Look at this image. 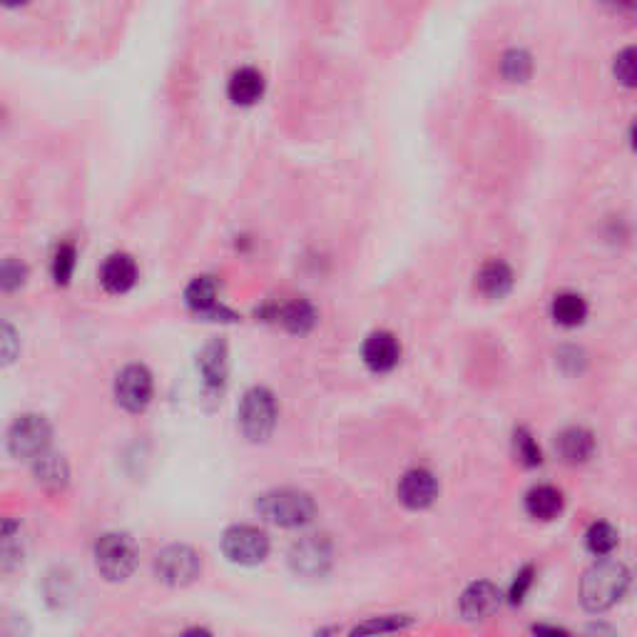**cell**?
I'll return each mask as SVG.
<instances>
[{
    "label": "cell",
    "mask_w": 637,
    "mask_h": 637,
    "mask_svg": "<svg viewBox=\"0 0 637 637\" xmlns=\"http://www.w3.org/2000/svg\"><path fill=\"white\" fill-rule=\"evenodd\" d=\"M259 516L264 521L274 523L279 528H302L314 521L317 516V503L309 493L299 488H274V491L262 493L254 503Z\"/></svg>",
    "instance_id": "cell-1"
},
{
    "label": "cell",
    "mask_w": 637,
    "mask_h": 637,
    "mask_svg": "<svg viewBox=\"0 0 637 637\" xmlns=\"http://www.w3.org/2000/svg\"><path fill=\"white\" fill-rule=\"evenodd\" d=\"M625 588H628V570L620 563L603 560L585 573L583 583H580V598H583L585 608L598 613V610H608L610 605L618 603Z\"/></svg>",
    "instance_id": "cell-2"
},
{
    "label": "cell",
    "mask_w": 637,
    "mask_h": 637,
    "mask_svg": "<svg viewBox=\"0 0 637 637\" xmlns=\"http://www.w3.org/2000/svg\"><path fill=\"white\" fill-rule=\"evenodd\" d=\"M137 558H140V550H137L132 535L112 531L95 540V565H98L100 575L110 583L130 578L137 568Z\"/></svg>",
    "instance_id": "cell-3"
},
{
    "label": "cell",
    "mask_w": 637,
    "mask_h": 637,
    "mask_svg": "<svg viewBox=\"0 0 637 637\" xmlns=\"http://www.w3.org/2000/svg\"><path fill=\"white\" fill-rule=\"evenodd\" d=\"M239 428L254 443L267 441L277 428L279 406L267 386H252L239 401Z\"/></svg>",
    "instance_id": "cell-4"
},
{
    "label": "cell",
    "mask_w": 637,
    "mask_h": 637,
    "mask_svg": "<svg viewBox=\"0 0 637 637\" xmlns=\"http://www.w3.org/2000/svg\"><path fill=\"white\" fill-rule=\"evenodd\" d=\"M53 428L38 414H25L13 421L8 431V451L18 461H35L50 451Z\"/></svg>",
    "instance_id": "cell-5"
},
{
    "label": "cell",
    "mask_w": 637,
    "mask_h": 637,
    "mask_svg": "<svg viewBox=\"0 0 637 637\" xmlns=\"http://www.w3.org/2000/svg\"><path fill=\"white\" fill-rule=\"evenodd\" d=\"M155 575L157 580H162L165 585L172 588H185V585L195 583L202 573V555L197 553L190 545H167L165 550H160L155 558Z\"/></svg>",
    "instance_id": "cell-6"
},
{
    "label": "cell",
    "mask_w": 637,
    "mask_h": 637,
    "mask_svg": "<svg viewBox=\"0 0 637 637\" xmlns=\"http://www.w3.org/2000/svg\"><path fill=\"white\" fill-rule=\"evenodd\" d=\"M222 553L229 563L254 568L267 560L269 538L254 526H232L222 535Z\"/></svg>",
    "instance_id": "cell-7"
},
{
    "label": "cell",
    "mask_w": 637,
    "mask_h": 637,
    "mask_svg": "<svg viewBox=\"0 0 637 637\" xmlns=\"http://www.w3.org/2000/svg\"><path fill=\"white\" fill-rule=\"evenodd\" d=\"M152 391V374L142 364H130L117 374L115 381V399L130 414H142L150 406Z\"/></svg>",
    "instance_id": "cell-8"
},
{
    "label": "cell",
    "mask_w": 637,
    "mask_h": 637,
    "mask_svg": "<svg viewBox=\"0 0 637 637\" xmlns=\"http://www.w3.org/2000/svg\"><path fill=\"white\" fill-rule=\"evenodd\" d=\"M289 565L302 578H321L331 565V543L326 535H304L289 550Z\"/></svg>",
    "instance_id": "cell-9"
},
{
    "label": "cell",
    "mask_w": 637,
    "mask_h": 637,
    "mask_svg": "<svg viewBox=\"0 0 637 637\" xmlns=\"http://www.w3.org/2000/svg\"><path fill=\"white\" fill-rule=\"evenodd\" d=\"M219 287L214 282V277H197L192 279L190 287L185 289V304L202 319L210 321H237L239 317L234 312H229L227 307L217 302Z\"/></svg>",
    "instance_id": "cell-10"
},
{
    "label": "cell",
    "mask_w": 637,
    "mask_h": 637,
    "mask_svg": "<svg viewBox=\"0 0 637 637\" xmlns=\"http://www.w3.org/2000/svg\"><path fill=\"white\" fill-rule=\"evenodd\" d=\"M361 359L374 374H389L401 361V344L391 331H374L361 346Z\"/></svg>",
    "instance_id": "cell-11"
},
{
    "label": "cell",
    "mask_w": 637,
    "mask_h": 637,
    "mask_svg": "<svg viewBox=\"0 0 637 637\" xmlns=\"http://www.w3.org/2000/svg\"><path fill=\"white\" fill-rule=\"evenodd\" d=\"M438 498V481L426 468H411L399 481V501L411 511H424Z\"/></svg>",
    "instance_id": "cell-12"
},
{
    "label": "cell",
    "mask_w": 637,
    "mask_h": 637,
    "mask_svg": "<svg viewBox=\"0 0 637 637\" xmlns=\"http://www.w3.org/2000/svg\"><path fill=\"white\" fill-rule=\"evenodd\" d=\"M498 608H501V590L493 583H488V580H481V583H473L471 588H466V593L461 595V603H458L461 615L471 620V623L491 618Z\"/></svg>",
    "instance_id": "cell-13"
},
{
    "label": "cell",
    "mask_w": 637,
    "mask_h": 637,
    "mask_svg": "<svg viewBox=\"0 0 637 637\" xmlns=\"http://www.w3.org/2000/svg\"><path fill=\"white\" fill-rule=\"evenodd\" d=\"M137 262L125 252H115L100 267V284L107 294H127L137 284Z\"/></svg>",
    "instance_id": "cell-14"
},
{
    "label": "cell",
    "mask_w": 637,
    "mask_h": 637,
    "mask_svg": "<svg viewBox=\"0 0 637 637\" xmlns=\"http://www.w3.org/2000/svg\"><path fill=\"white\" fill-rule=\"evenodd\" d=\"M197 369H200L202 381L207 391H222L229 376V351L227 344L219 339H212L205 344V349L197 356Z\"/></svg>",
    "instance_id": "cell-15"
},
{
    "label": "cell",
    "mask_w": 637,
    "mask_h": 637,
    "mask_svg": "<svg viewBox=\"0 0 637 637\" xmlns=\"http://www.w3.org/2000/svg\"><path fill=\"white\" fill-rule=\"evenodd\" d=\"M267 80L257 68H239L234 70L227 83V98L239 107H252L264 98Z\"/></svg>",
    "instance_id": "cell-16"
},
{
    "label": "cell",
    "mask_w": 637,
    "mask_h": 637,
    "mask_svg": "<svg viewBox=\"0 0 637 637\" xmlns=\"http://www.w3.org/2000/svg\"><path fill=\"white\" fill-rule=\"evenodd\" d=\"M262 314H269L272 319H277L279 324L284 326V329L289 331V334H309V331L317 326V309L312 307V302H307V299H292V302L282 304V307H269L267 312Z\"/></svg>",
    "instance_id": "cell-17"
},
{
    "label": "cell",
    "mask_w": 637,
    "mask_h": 637,
    "mask_svg": "<svg viewBox=\"0 0 637 637\" xmlns=\"http://www.w3.org/2000/svg\"><path fill=\"white\" fill-rule=\"evenodd\" d=\"M516 274L503 259H488L476 274V289L488 299H503L513 289Z\"/></svg>",
    "instance_id": "cell-18"
},
{
    "label": "cell",
    "mask_w": 637,
    "mask_h": 637,
    "mask_svg": "<svg viewBox=\"0 0 637 637\" xmlns=\"http://www.w3.org/2000/svg\"><path fill=\"white\" fill-rule=\"evenodd\" d=\"M565 498L553 486H535L526 496V511L535 521H553L563 513Z\"/></svg>",
    "instance_id": "cell-19"
},
{
    "label": "cell",
    "mask_w": 637,
    "mask_h": 637,
    "mask_svg": "<svg viewBox=\"0 0 637 637\" xmlns=\"http://www.w3.org/2000/svg\"><path fill=\"white\" fill-rule=\"evenodd\" d=\"M550 314H553L555 324L575 329L588 319V302L575 292H560L550 304Z\"/></svg>",
    "instance_id": "cell-20"
},
{
    "label": "cell",
    "mask_w": 637,
    "mask_h": 637,
    "mask_svg": "<svg viewBox=\"0 0 637 637\" xmlns=\"http://www.w3.org/2000/svg\"><path fill=\"white\" fill-rule=\"evenodd\" d=\"M35 478H38V483L43 488H48V491H63L65 486H68V478H70V471H68V463H65L63 456H55V453H43L40 458H35Z\"/></svg>",
    "instance_id": "cell-21"
},
{
    "label": "cell",
    "mask_w": 637,
    "mask_h": 637,
    "mask_svg": "<svg viewBox=\"0 0 637 637\" xmlns=\"http://www.w3.org/2000/svg\"><path fill=\"white\" fill-rule=\"evenodd\" d=\"M558 451L568 463H585L595 451L593 433L585 431V428H568V431L560 433Z\"/></svg>",
    "instance_id": "cell-22"
},
{
    "label": "cell",
    "mask_w": 637,
    "mask_h": 637,
    "mask_svg": "<svg viewBox=\"0 0 637 637\" xmlns=\"http://www.w3.org/2000/svg\"><path fill=\"white\" fill-rule=\"evenodd\" d=\"M498 73L506 83H528L533 75V55L523 48H508L498 60Z\"/></svg>",
    "instance_id": "cell-23"
},
{
    "label": "cell",
    "mask_w": 637,
    "mask_h": 637,
    "mask_svg": "<svg viewBox=\"0 0 637 637\" xmlns=\"http://www.w3.org/2000/svg\"><path fill=\"white\" fill-rule=\"evenodd\" d=\"M613 75L623 88L637 90V45H625L615 53Z\"/></svg>",
    "instance_id": "cell-24"
},
{
    "label": "cell",
    "mask_w": 637,
    "mask_h": 637,
    "mask_svg": "<svg viewBox=\"0 0 637 637\" xmlns=\"http://www.w3.org/2000/svg\"><path fill=\"white\" fill-rule=\"evenodd\" d=\"M75 264H78V252H75L73 244H60L53 254V264H50V272L58 287H68L70 279H73Z\"/></svg>",
    "instance_id": "cell-25"
},
{
    "label": "cell",
    "mask_w": 637,
    "mask_h": 637,
    "mask_svg": "<svg viewBox=\"0 0 637 637\" xmlns=\"http://www.w3.org/2000/svg\"><path fill=\"white\" fill-rule=\"evenodd\" d=\"M585 545L593 555H610L618 545V531L610 523H593L585 533Z\"/></svg>",
    "instance_id": "cell-26"
},
{
    "label": "cell",
    "mask_w": 637,
    "mask_h": 637,
    "mask_svg": "<svg viewBox=\"0 0 637 637\" xmlns=\"http://www.w3.org/2000/svg\"><path fill=\"white\" fill-rule=\"evenodd\" d=\"M513 446H516V456L518 461L526 463V466H540V461H543V456H540V448L538 443H535V438L531 436V433L526 431V428H518L516 436H513Z\"/></svg>",
    "instance_id": "cell-27"
},
{
    "label": "cell",
    "mask_w": 637,
    "mask_h": 637,
    "mask_svg": "<svg viewBox=\"0 0 637 637\" xmlns=\"http://www.w3.org/2000/svg\"><path fill=\"white\" fill-rule=\"evenodd\" d=\"M15 538H18V526H15V523L8 518V521L3 523V570L5 573H10V570L23 560V550H20V545L15 548Z\"/></svg>",
    "instance_id": "cell-28"
},
{
    "label": "cell",
    "mask_w": 637,
    "mask_h": 637,
    "mask_svg": "<svg viewBox=\"0 0 637 637\" xmlns=\"http://www.w3.org/2000/svg\"><path fill=\"white\" fill-rule=\"evenodd\" d=\"M28 279V267H25L20 259L8 257L3 262V272H0V284H3V292H15L20 289Z\"/></svg>",
    "instance_id": "cell-29"
},
{
    "label": "cell",
    "mask_w": 637,
    "mask_h": 637,
    "mask_svg": "<svg viewBox=\"0 0 637 637\" xmlns=\"http://www.w3.org/2000/svg\"><path fill=\"white\" fill-rule=\"evenodd\" d=\"M411 620L404 618V615H386V618L379 620H369L364 625H356L354 635H366V633H389V630H401L409 628Z\"/></svg>",
    "instance_id": "cell-30"
},
{
    "label": "cell",
    "mask_w": 637,
    "mask_h": 637,
    "mask_svg": "<svg viewBox=\"0 0 637 637\" xmlns=\"http://www.w3.org/2000/svg\"><path fill=\"white\" fill-rule=\"evenodd\" d=\"M533 580H535V570L531 568V565H528V568H523L521 573L516 575V580H513V585H511L513 603H523V598H526L528 590H531Z\"/></svg>",
    "instance_id": "cell-31"
},
{
    "label": "cell",
    "mask_w": 637,
    "mask_h": 637,
    "mask_svg": "<svg viewBox=\"0 0 637 637\" xmlns=\"http://www.w3.org/2000/svg\"><path fill=\"white\" fill-rule=\"evenodd\" d=\"M605 10L615 13L618 18L637 20V0H598Z\"/></svg>",
    "instance_id": "cell-32"
},
{
    "label": "cell",
    "mask_w": 637,
    "mask_h": 637,
    "mask_svg": "<svg viewBox=\"0 0 637 637\" xmlns=\"http://www.w3.org/2000/svg\"><path fill=\"white\" fill-rule=\"evenodd\" d=\"M15 359V331L10 324H3V361L10 364Z\"/></svg>",
    "instance_id": "cell-33"
},
{
    "label": "cell",
    "mask_w": 637,
    "mask_h": 637,
    "mask_svg": "<svg viewBox=\"0 0 637 637\" xmlns=\"http://www.w3.org/2000/svg\"><path fill=\"white\" fill-rule=\"evenodd\" d=\"M628 140H630V147H633V152H637V120L633 122V125H630Z\"/></svg>",
    "instance_id": "cell-34"
},
{
    "label": "cell",
    "mask_w": 637,
    "mask_h": 637,
    "mask_svg": "<svg viewBox=\"0 0 637 637\" xmlns=\"http://www.w3.org/2000/svg\"><path fill=\"white\" fill-rule=\"evenodd\" d=\"M25 3H28V0H3L5 8H23Z\"/></svg>",
    "instance_id": "cell-35"
}]
</instances>
